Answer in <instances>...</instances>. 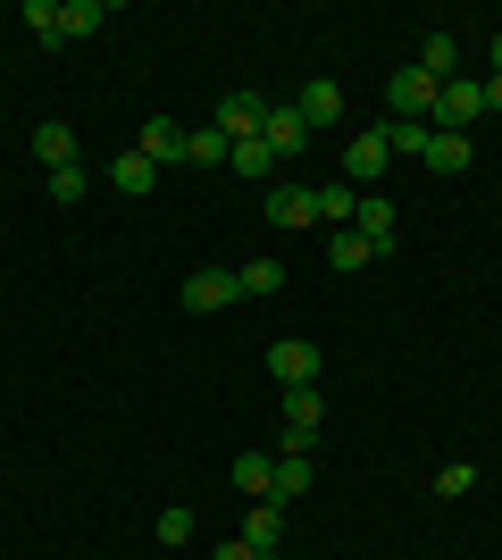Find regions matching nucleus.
<instances>
[{
    "label": "nucleus",
    "instance_id": "f257e3e1",
    "mask_svg": "<svg viewBox=\"0 0 502 560\" xmlns=\"http://www.w3.org/2000/svg\"><path fill=\"white\" fill-rule=\"evenodd\" d=\"M318 427H327V401H318V385H285V427H277V444L285 452H311Z\"/></svg>",
    "mask_w": 502,
    "mask_h": 560
},
{
    "label": "nucleus",
    "instance_id": "f03ea898",
    "mask_svg": "<svg viewBox=\"0 0 502 560\" xmlns=\"http://www.w3.org/2000/svg\"><path fill=\"white\" fill-rule=\"evenodd\" d=\"M260 142H268V151H277V167H285V160H311V126H302V109H293V101H268V117H260Z\"/></svg>",
    "mask_w": 502,
    "mask_h": 560
},
{
    "label": "nucleus",
    "instance_id": "7ed1b4c3",
    "mask_svg": "<svg viewBox=\"0 0 502 560\" xmlns=\"http://www.w3.org/2000/svg\"><path fill=\"white\" fill-rule=\"evenodd\" d=\"M478 117H486V93H478V84H460V75H453V84H444V93H435L428 126H435V135H469V126H478Z\"/></svg>",
    "mask_w": 502,
    "mask_h": 560
},
{
    "label": "nucleus",
    "instance_id": "20e7f679",
    "mask_svg": "<svg viewBox=\"0 0 502 560\" xmlns=\"http://www.w3.org/2000/svg\"><path fill=\"white\" fill-rule=\"evenodd\" d=\"M435 93H444L435 75H419V68H394V75H385V117H428V109H435Z\"/></svg>",
    "mask_w": 502,
    "mask_h": 560
},
{
    "label": "nucleus",
    "instance_id": "39448f33",
    "mask_svg": "<svg viewBox=\"0 0 502 560\" xmlns=\"http://www.w3.org/2000/svg\"><path fill=\"white\" fill-rule=\"evenodd\" d=\"M385 126H369V135H352V151H343V185L352 192H377V176H385Z\"/></svg>",
    "mask_w": 502,
    "mask_h": 560
},
{
    "label": "nucleus",
    "instance_id": "423d86ee",
    "mask_svg": "<svg viewBox=\"0 0 502 560\" xmlns=\"http://www.w3.org/2000/svg\"><path fill=\"white\" fill-rule=\"evenodd\" d=\"M226 302H243L235 268H192V277H185V310H192V318H210V310H226Z\"/></svg>",
    "mask_w": 502,
    "mask_h": 560
},
{
    "label": "nucleus",
    "instance_id": "0eeeda50",
    "mask_svg": "<svg viewBox=\"0 0 502 560\" xmlns=\"http://www.w3.org/2000/svg\"><path fill=\"white\" fill-rule=\"evenodd\" d=\"M260 117H268V101H260V93H226V101L210 109V126L226 135V151H235V142H252V135H260Z\"/></svg>",
    "mask_w": 502,
    "mask_h": 560
},
{
    "label": "nucleus",
    "instance_id": "6e6552de",
    "mask_svg": "<svg viewBox=\"0 0 502 560\" xmlns=\"http://www.w3.org/2000/svg\"><path fill=\"white\" fill-rule=\"evenodd\" d=\"M268 376H277V385H318V343H302V335L268 343Z\"/></svg>",
    "mask_w": 502,
    "mask_h": 560
},
{
    "label": "nucleus",
    "instance_id": "1a4fd4ad",
    "mask_svg": "<svg viewBox=\"0 0 502 560\" xmlns=\"http://www.w3.org/2000/svg\"><path fill=\"white\" fill-rule=\"evenodd\" d=\"M243 544H252L260 560L285 552V502H252V511H243Z\"/></svg>",
    "mask_w": 502,
    "mask_h": 560
},
{
    "label": "nucleus",
    "instance_id": "9d476101",
    "mask_svg": "<svg viewBox=\"0 0 502 560\" xmlns=\"http://www.w3.org/2000/svg\"><path fill=\"white\" fill-rule=\"evenodd\" d=\"M268 226H318V192L311 185H268Z\"/></svg>",
    "mask_w": 502,
    "mask_h": 560
},
{
    "label": "nucleus",
    "instance_id": "9b49d317",
    "mask_svg": "<svg viewBox=\"0 0 502 560\" xmlns=\"http://www.w3.org/2000/svg\"><path fill=\"white\" fill-rule=\"evenodd\" d=\"M293 109H302V126H311V135H327V126H343V84H327V75H318V84H302V93H293Z\"/></svg>",
    "mask_w": 502,
    "mask_h": 560
},
{
    "label": "nucleus",
    "instance_id": "f8f14e48",
    "mask_svg": "<svg viewBox=\"0 0 502 560\" xmlns=\"http://www.w3.org/2000/svg\"><path fill=\"white\" fill-rule=\"evenodd\" d=\"M410 68L435 75V84H453V75H460V34H453V25H435L428 43H419V59H410Z\"/></svg>",
    "mask_w": 502,
    "mask_h": 560
},
{
    "label": "nucleus",
    "instance_id": "ddd939ff",
    "mask_svg": "<svg viewBox=\"0 0 502 560\" xmlns=\"http://www.w3.org/2000/svg\"><path fill=\"white\" fill-rule=\"evenodd\" d=\"M352 234L369 243V252H394V201H385V192H360V218H352Z\"/></svg>",
    "mask_w": 502,
    "mask_h": 560
},
{
    "label": "nucleus",
    "instance_id": "4468645a",
    "mask_svg": "<svg viewBox=\"0 0 502 560\" xmlns=\"http://www.w3.org/2000/svg\"><path fill=\"white\" fill-rule=\"evenodd\" d=\"M135 151H143L151 167H176L185 160V126H176V117H143V142H135Z\"/></svg>",
    "mask_w": 502,
    "mask_h": 560
},
{
    "label": "nucleus",
    "instance_id": "2eb2a0df",
    "mask_svg": "<svg viewBox=\"0 0 502 560\" xmlns=\"http://www.w3.org/2000/svg\"><path fill=\"white\" fill-rule=\"evenodd\" d=\"M235 493L243 502H277V452H243L235 460Z\"/></svg>",
    "mask_w": 502,
    "mask_h": 560
},
{
    "label": "nucleus",
    "instance_id": "dca6fc26",
    "mask_svg": "<svg viewBox=\"0 0 502 560\" xmlns=\"http://www.w3.org/2000/svg\"><path fill=\"white\" fill-rule=\"evenodd\" d=\"M226 167H235V176H243V185H277V151H268V142L260 135H252V142H235V151H226Z\"/></svg>",
    "mask_w": 502,
    "mask_h": 560
},
{
    "label": "nucleus",
    "instance_id": "f3484780",
    "mask_svg": "<svg viewBox=\"0 0 502 560\" xmlns=\"http://www.w3.org/2000/svg\"><path fill=\"white\" fill-rule=\"evenodd\" d=\"M34 160H43V167H84V160H75V126L43 117V126H34Z\"/></svg>",
    "mask_w": 502,
    "mask_h": 560
},
{
    "label": "nucleus",
    "instance_id": "a211bd4d",
    "mask_svg": "<svg viewBox=\"0 0 502 560\" xmlns=\"http://www.w3.org/2000/svg\"><path fill=\"white\" fill-rule=\"evenodd\" d=\"M428 142H435L428 117H385V151L394 160H428Z\"/></svg>",
    "mask_w": 502,
    "mask_h": 560
},
{
    "label": "nucleus",
    "instance_id": "6ab92c4d",
    "mask_svg": "<svg viewBox=\"0 0 502 560\" xmlns=\"http://www.w3.org/2000/svg\"><path fill=\"white\" fill-rule=\"evenodd\" d=\"M109 25V0H59V43H84Z\"/></svg>",
    "mask_w": 502,
    "mask_h": 560
},
{
    "label": "nucleus",
    "instance_id": "aec40b11",
    "mask_svg": "<svg viewBox=\"0 0 502 560\" xmlns=\"http://www.w3.org/2000/svg\"><path fill=\"white\" fill-rule=\"evenodd\" d=\"M318 192V226H352L360 218V192L343 185V176H327V185H311Z\"/></svg>",
    "mask_w": 502,
    "mask_h": 560
},
{
    "label": "nucleus",
    "instance_id": "412c9836",
    "mask_svg": "<svg viewBox=\"0 0 502 560\" xmlns=\"http://www.w3.org/2000/svg\"><path fill=\"white\" fill-rule=\"evenodd\" d=\"M109 176H118V192H126V201H143V192L160 185V167H151L143 151H118V160H109Z\"/></svg>",
    "mask_w": 502,
    "mask_h": 560
},
{
    "label": "nucleus",
    "instance_id": "4be33fe9",
    "mask_svg": "<svg viewBox=\"0 0 502 560\" xmlns=\"http://www.w3.org/2000/svg\"><path fill=\"white\" fill-rule=\"evenodd\" d=\"M311 452H277V502H302V493H311Z\"/></svg>",
    "mask_w": 502,
    "mask_h": 560
},
{
    "label": "nucleus",
    "instance_id": "5701e85b",
    "mask_svg": "<svg viewBox=\"0 0 502 560\" xmlns=\"http://www.w3.org/2000/svg\"><path fill=\"white\" fill-rule=\"evenodd\" d=\"M185 167H226V135L218 126H185Z\"/></svg>",
    "mask_w": 502,
    "mask_h": 560
},
{
    "label": "nucleus",
    "instance_id": "b1692460",
    "mask_svg": "<svg viewBox=\"0 0 502 560\" xmlns=\"http://www.w3.org/2000/svg\"><path fill=\"white\" fill-rule=\"evenodd\" d=\"M369 259H377V252H369L352 226H335V234H327V268H343V277H352V268H369Z\"/></svg>",
    "mask_w": 502,
    "mask_h": 560
},
{
    "label": "nucleus",
    "instance_id": "393cba45",
    "mask_svg": "<svg viewBox=\"0 0 502 560\" xmlns=\"http://www.w3.org/2000/svg\"><path fill=\"white\" fill-rule=\"evenodd\" d=\"M469 160H478V151H469V135H435V142H428V167H435V176H460Z\"/></svg>",
    "mask_w": 502,
    "mask_h": 560
},
{
    "label": "nucleus",
    "instance_id": "a878e982",
    "mask_svg": "<svg viewBox=\"0 0 502 560\" xmlns=\"http://www.w3.org/2000/svg\"><path fill=\"white\" fill-rule=\"evenodd\" d=\"M235 284H243V293H277V284H285V259H243Z\"/></svg>",
    "mask_w": 502,
    "mask_h": 560
},
{
    "label": "nucleus",
    "instance_id": "bb28decb",
    "mask_svg": "<svg viewBox=\"0 0 502 560\" xmlns=\"http://www.w3.org/2000/svg\"><path fill=\"white\" fill-rule=\"evenodd\" d=\"M25 25H34L43 50H59V0H25Z\"/></svg>",
    "mask_w": 502,
    "mask_h": 560
},
{
    "label": "nucleus",
    "instance_id": "cd10ccee",
    "mask_svg": "<svg viewBox=\"0 0 502 560\" xmlns=\"http://www.w3.org/2000/svg\"><path fill=\"white\" fill-rule=\"evenodd\" d=\"M84 185H93L84 167H50V201H59V210H75V201H84Z\"/></svg>",
    "mask_w": 502,
    "mask_h": 560
},
{
    "label": "nucleus",
    "instance_id": "c85d7f7f",
    "mask_svg": "<svg viewBox=\"0 0 502 560\" xmlns=\"http://www.w3.org/2000/svg\"><path fill=\"white\" fill-rule=\"evenodd\" d=\"M469 486H478V468H469V460H444V468H435V493H469Z\"/></svg>",
    "mask_w": 502,
    "mask_h": 560
},
{
    "label": "nucleus",
    "instance_id": "c756f323",
    "mask_svg": "<svg viewBox=\"0 0 502 560\" xmlns=\"http://www.w3.org/2000/svg\"><path fill=\"white\" fill-rule=\"evenodd\" d=\"M160 544H192V511H160Z\"/></svg>",
    "mask_w": 502,
    "mask_h": 560
},
{
    "label": "nucleus",
    "instance_id": "7c9ffc66",
    "mask_svg": "<svg viewBox=\"0 0 502 560\" xmlns=\"http://www.w3.org/2000/svg\"><path fill=\"white\" fill-rule=\"evenodd\" d=\"M210 560H260V552H252V544H243V536H235V544H218V552H210Z\"/></svg>",
    "mask_w": 502,
    "mask_h": 560
},
{
    "label": "nucleus",
    "instance_id": "2f4dec72",
    "mask_svg": "<svg viewBox=\"0 0 502 560\" xmlns=\"http://www.w3.org/2000/svg\"><path fill=\"white\" fill-rule=\"evenodd\" d=\"M478 93H486V109H502V75H486V84H478Z\"/></svg>",
    "mask_w": 502,
    "mask_h": 560
},
{
    "label": "nucleus",
    "instance_id": "473e14b6",
    "mask_svg": "<svg viewBox=\"0 0 502 560\" xmlns=\"http://www.w3.org/2000/svg\"><path fill=\"white\" fill-rule=\"evenodd\" d=\"M486 59H494V75H502V34H494V43H486Z\"/></svg>",
    "mask_w": 502,
    "mask_h": 560
}]
</instances>
